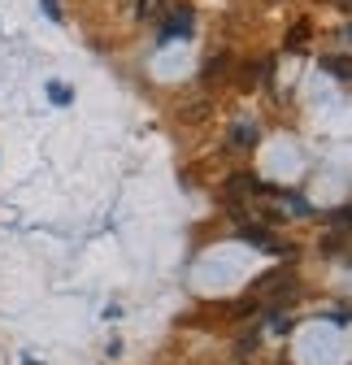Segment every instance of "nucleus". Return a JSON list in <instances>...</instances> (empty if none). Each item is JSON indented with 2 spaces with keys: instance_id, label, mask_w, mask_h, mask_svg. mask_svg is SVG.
I'll return each instance as SVG.
<instances>
[{
  "instance_id": "obj_1",
  "label": "nucleus",
  "mask_w": 352,
  "mask_h": 365,
  "mask_svg": "<svg viewBox=\"0 0 352 365\" xmlns=\"http://www.w3.org/2000/svg\"><path fill=\"white\" fill-rule=\"evenodd\" d=\"M257 296L270 300V304H287L296 296V279H291V274H283V269H270L266 279L257 283Z\"/></svg>"
},
{
  "instance_id": "obj_2",
  "label": "nucleus",
  "mask_w": 352,
  "mask_h": 365,
  "mask_svg": "<svg viewBox=\"0 0 352 365\" xmlns=\"http://www.w3.org/2000/svg\"><path fill=\"white\" fill-rule=\"evenodd\" d=\"M187 26H192V9H183V5H179V9H174V18L161 26V39H179Z\"/></svg>"
},
{
  "instance_id": "obj_3",
  "label": "nucleus",
  "mask_w": 352,
  "mask_h": 365,
  "mask_svg": "<svg viewBox=\"0 0 352 365\" xmlns=\"http://www.w3.org/2000/svg\"><path fill=\"white\" fill-rule=\"evenodd\" d=\"M227 196L231 200H244V196H257V174H235L227 182Z\"/></svg>"
},
{
  "instance_id": "obj_4",
  "label": "nucleus",
  "mask_w": 352,
  "mask_h": 365,
  "mask_svg": "<svg viewBox=\"0 0 352 365\" xmlns=\"http://www.w3.org/2000/svg\"><path fill=\"white\" fill-rule=\"evenodd\" d=\"M257 144V126L252 122H235L231 126V148H252Z\"/></svg>"
},
{
  "instance_id": "obj_5",
  "label": "nucleus",
  "mask_w": 352,
  "mask_h": 365,
  "mask_svg": "<svg viewBox=\"0 0 352 365\" xmlns=\"http://www.w3.org/2000/svg\"><path fill=\"white\" fill-rule=\"evenodd\" d=\"M309 31H314L309 18H300V22L291 26V35H287V48H304V43H309Z\"/></svg>"
},
{
  "instance_id": "obj_6",
  "label": "nucleus",
  "mask_w": 352,
  "mask_h": 365,
  "mask_svg": "<svg viewBox=\"0 0 352 365\" xmlns=\"http://www.w3.org/2000/svg\"><path fill=\"white\" fill-rule=\"evenodd\" d=\"M326 70H331L335 78H348V74H352V61L339 53V57H326Z\"/></svg>"
},
{
  "instance_id": "obj_7",
  "label": "nucleus",
  "mask_w": 352,
  "mask_h": 365,
  "mask_svg": "<svg viewBox=\"0 0 352 365\" xmlns=\"http://www.w3.org/2000/svg\"><path fill=\"white\" fill-rule=\"evenodd\" d=\"M165 14V0H140V18H161Z\"/></svg>"
},
{
  "instance_id": "obj_8",
  "label": "nucleus",
  "mask_w": 352,
  "mask_h": 365,
  "mask_svg": "<svg viewBox=\"0 0 352 365\" xmlns=\"http://www.w3.org/2000/svg\"><path fill=\"white\" fill-rule=\"evenodd\" d=\"M331 5H335V9H348V5H352V0H331Z\"/></svg>"
}]
</instances>
